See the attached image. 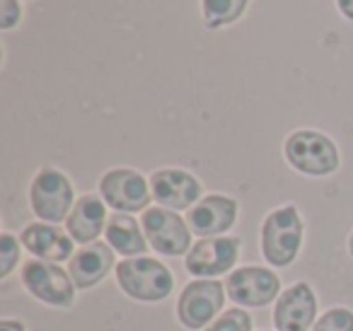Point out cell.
<instances>
[{
	"instance_id": "cell-1",
	"label": "cell",
	"mask_w": 353,
	"mask_h": 331,
	"mask_svg": "<svg viewBox=\"0 0 353 331\" xmlns=\"http://www.w3.org/2000/svg\"><path fill=\"white\" fill-rule=\"evenodd\" d=\"M303 244V220L295 205H283L266 215L261 225V252L271 266H288Z\"/></svg>"
},
{
	"instance_id": "cell-2",
	"label": "cell",
	"mask_w": 353,
	"mask_h": 331,
	"mask_svg": "<svg viewBox=\"0 0 353 331\" xmlns=\"http://www.w3.org/2000/svg\"><path fill=\"white\" fill-rule=\"evenodd\" d=\"M117 281L128 297L141 302H160L174 288L170 268L148 257L123 259L117 266Z\"/></svg>"
},
{
	"instance_id": "cell-3",
	"label": "cell",
	"mask_w": 353,
	"mask_h": 331,
	"mask_svg": "<svg viewBox=\"0 0 353 331\" xmlns=\"http://www.w3.org/2000/svg\"><path fill=\"white\" fill-rule=\"evenodd\" d=\"M283 152L290 167L307 177H327L339 167V150L334 141L319 131H310V128L290 133L285 138Z\"/></svg>"
},
{
	"instance_id": "cell-4",
	"label": "cell",
	"mask_w": 353,
	"mask_h": 331,
	"mask_svg": "<svg viewBox=\"0 0 353 331\" xmlns=\"http://www.w3.org/2000/svg\"><path fill=\"white\" fill-rule=\"evenodd\" d=\"M73 184L63 172L54 167H44L37 172L30 186L32 210L44 223H61L68 220L70 208H73Z\"/></svg>"
},
{
	"instance_id": "cell-5",
	"label": "cell",
	"mask_w": 353,
	"mask_h": 331,
	"mask_svg": "<svg viewBox=\"0 0 353 331\" xmlns=\"http://www.w3.org/2000/svg\"><path fill=\"white\" fill-rule=\"evenodd\" d=\"M22 283L25 288L51 307H70L75 297V283L70 273H65L59 263L44 259H30L22 266Z\"/></svg>"
},
{
	"instance_id": "cell-6",
	"label": "cell",
	"mask_w": 353,
	"mask_h": 331,
	"mask_svg": "<svg viewBox=\"0 0 353 331\" xmlns=\"http://www.w3.org/2000/svg\"><path fill=\"white\" fill-rule=\"evenodd\" d=\"M141 228L155 252L165 257H182L192 249L189 223H184L176 210L170 208H145L141 218Z\"/></svg>"
},
{
	"instance_id": "cell-7",
	"label": "cell",
	"mask_w": 353,
	"mask_h": 331,
	"mask_svg": "<svg viewBox=\"0 0 353 331\" xmlns=\"http://www.w3.org/2000/svg\"><path fill=\"white\" fill-rule=\"evenodd\" d=\"M225 302V285L216 278H203V281H194L179 295V305H176V317L187 329H201V326L211 324L213 317L223 310Z\"/></svg>"
},
{
	"instance_id": "cell-8",
	"label": "cell",
	"mask_w": 353,
	"mask_h": 331,
	"mask_svg": "<svg viewBox=\"0 0 353 331\" xmlns=\"http://www.w3.org/2000/svg\"><path fill=\"white\" fill-rule=\"evenodd\" d=\"M99 196L117 213H136V210H145V205L150 203V186L143 174L119 167L102 177Z\"/></svg>"
},
{
	"instance_id": "cell-9",
	"label": "cell",
	"mask_w": 353,
	"mask_h": 331,
	"mask_svg": "<svg viewBox=\"0 0 353 331\" xmlns=\"http://www.w3.org/2000/svg\"><path fill=\"white\" fill-rule=\"evenodd\" d=\"M228 295L232 302L245 307H264L279 295L281 281L274 271L261 266H245L237 268L228 276L225 281Z\"/></svg>"
},
{
	"instance_id": "cell-10",
	"label": "cell",
	"mask_w": 353,
	"mask_h": 331,
	"mask_svg": "<svg viewBox=\"0 0 353 331\" xmlns=\"http://www.w3.org/2000/svg\"><path fill=\"white\" fill-rule=\"evenodd\" d=\"M240 257L237 237H203L189 249L187 271L194 276H221L235 266Z\"/></svg>"
},
{
	"instance_id": "cell-11",
	"label": "cell",
	"mask_w": 353,
	"mask_h": 331,
	"mask_svg": "<svg viewBox=\"0 0 353 331\" xmlns=\"http://www.w3.org/2000/svg\"><path fill=\"white\" fill-rule=\"evenodd\" d=\"M150 191L162 208L184 210L201 201V181L184 170H157L150 177Z\"/></svg>"
},
{
	"instance_id": "cell-12",
	"label": "cell",
	"mask_w": 353,
	"mask_h": 331,
	"mask_svg": "<svg viewBox=\"0 0 353 331\" xmlns=\"http://www.w3.org/2000/svg\"><path fill=\"white\" fill-rule=\"evenodd\" d=\"M237 220V201L223 194H211L189 208L187 223L199 237H218L228 232Z\"/></svg>"
},
{
	"instance_id": "cell-13",
	"label": "cell",
	"mask_w": 353,
	"mask_h": 331,
	"mask_svg": "<svg viewBox=\"0 0 353 331\" xmlns=\"http://www.w3.org/2000/svg\"><path fill=\"white\" fill-rule=\"evenodd\" d=\"M317 314V297L307 283H295L279 295L274 310V324L279 331H310Z\"/></svg>"
},
{
	"instance_id": "cell-14",
	"label": "cell",
	"mask_w": 353,
	"mask_h": 331,
	"mask_svg": "<svg viewBox=\"0 0 353 331\" xmlns=\"http://www.w3.org/2000/svg\"><path fill=\"white\" fill-rule=\"evenodd\" d=\"M22 244L27 247V252H32L34 257L44 259V261L61 263L65 259H73V242L75 239L70 234H65L61 228L49 223H32L22 230Z\"/></svg>"
},
{
	"instance_id": "cell-15",
	"label": "cell",
	"mask_w": 353,
	"mask_h": 331,
	"mask_svg": "<svg viewBox=\"0 0 353 331\" xmlns=\"http://www.w3.org/2000/svg\"><path fill=\"white\" fill-rule=\"evenodd\" d=\"M107 220L109 218H107L104 199L88 194V196H80L78 203L73 205L68 220H65V228H68V234L75 242L88 244L94 242L102 234V230H107Z\"/></svg>"
},
{
	"instance_id": "cell-16",
	"label": "cell",
	"mask_w": 353,
	"mask_h": 331,
	"mask_svg": "<svg viewBox=\"0 0 353 331\" xmlns=\"http://www.w3.org/2000/svg\"><path fill=\"white\" fill-rule=\"evenodd\" d=\"M112 266H114L112 247L104 242H94V244H90V247L80 249V252L70 259L68 273L75 285L83 290V288L97 285V283L107 276Z\"/></svg>"
},
{
	"instance_id": "cell-17",
	"label": "cell",
	"mask_w": 353,
	"mask_h": 331,
	"mask_svg": "<svg viewBox=\"0 0 353 331\" xmlns=\"http://www.w3.org/2000/svg\"><path fill=\"white\" fill-rule=\"evenodd\" d=\"M104 234H107L109 247H114L119 254H123V257H136V254L143 257L148 249V242H145V237H143V234H145L143 228L126 213H114L112 218L107 220Z\"/></svg>"
},
{
	"instance_id": "cell-18",
	"label": "cell",
	"mask_w": 353,
	"mask_h": 331,
	"mask_svg": "<svg viewBox=\"0 0 353 331\" xmlns=\"http://www.w3.org/2000/svg\"><path fill=\"white\" fill-rule=\"evenodd\" d=\"M250 0H201L203 25L208 30H221L245 15Z\"/></svg>"
},
{
	"instance_id": "cell-19",
	"label": "cell",
	"mask_w": 353,
	"mask_h": 331,
	"mask_svg": "<svg viewBox=\"0 0 353 331\" xmlns=\"http://www.w3.org/2000/svg\"><path fill=\"white\" fill-rule=\"evenodd\" d=\"M312 331H353V312L346 307H334L319 317Z\"/></svg>"
},
{
	"instance_id": "cell-20",
	"label": "cell",
	"mask_w": 353,
	"mask_h": 331,
	"mask_svg": "<svg viewBox=\"0 0 353 331\" xmlns=\"http://www.w3.org/2000/svg\"><path fill=\"white\" fill-rule=\"evenodd\" d=\"M206 331H252V319L245 310H228L225 314H221Z\"/></svg>"
},
{
	"instance_id": "cell-21",
	"label": "cell",
	"mask_w": 353,
	"mask_h": 331,
	"mask_svg": "<svg viewBox=\"0 0 353 331\" xmlns=\"http://www.w3.org/2000/svg\"><path fill=\"white\" fill-rule=\"evenodd\" d=\"M17 257H20V244L12 234H3L0 237V276H10L12 266L17 263Z\"/></svg>"
},
{
	"instance_id": "cell-22",
	"label": "cell",
	"mask_w": 353,
	"mask_h": 331,
	"mask_svg": "<svg viewBox=\"0 0 353 331\" xmlns=\"http://www.w3.org/2000/svg\"><path fill=\"white\" fill-rule=\"evenodd\" d=\"M22 20L20 0H0V30H12Z\"/></svg>"
},
{
	"instance_id": "cell-23",
	"label": "cell",
	"mask_w": 353,
	"mask_h": 331,
	"mask_svg": "<svg viewBox=\"0 0 353 331\" xmlns=\"http://www.w3.org/2000/svg\"><path fill=\"white\" fill-rule=\"evenodd\" d=\"M336 8L346 20H353V0H336Z\"/></svg>"
},
{
	"instance_id": "cell-24",
	"label": "cell",
	"mask_w": 353,
	"mask_h": 331,
	"mask_svg": "<svg viewBox=\"0 0 353 331\" xmlns=\"http://www.w3.org/2000/svg\"><path fill=\"white\" fill-rule=\"evenodd\" d=\"M0 331H25V324H22V321L6 319V321H0Z\"/></svg>"
},
{
	"instance_id": "cell-25",
	"label": "cell",
	"mask_w": 353,
	"mask_h": 331,
	"mask_svg": "<svg viewBox=\"0 0 353 331\" xmlns=\"http://www.w3.org/2000/svg\"><path fill=\"white\" fill-rule=\"evenodd\" d=\"M348 252H351V257H353V234H351V239H348Z\"/></svg>"
}]
</instances>
